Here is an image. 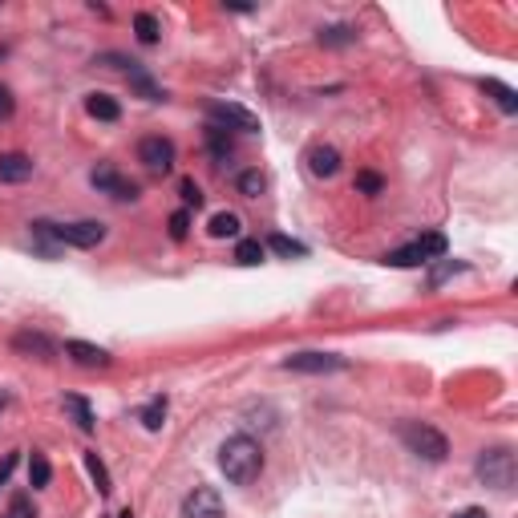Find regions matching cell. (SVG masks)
I'll return each mask as SVG.
<instances>
[{"mask_svg": "<svg viewBox=\"0 0 518 518\" xmlns=\"http://www.w3.org/2000/svg\"><path fill=\"white\" fill-rule=\"evenodd\" d=\"M0 57H4V49H0Z\"/></svg>", "mask_w": 518, "mask_h": 518, "instance_id": "cell-36", "label": "cell"}, {"mask_svg": "<svg viewBox=\"0 0 518 518\" xmlns=\"http://www.w3.org/2000/svg\"><path fill=\"white\" fill-rule=\"evenodd\" d=\"M183 518H223V499L211 486H194L183 499Z\"/></svg>", "mask_w": 518, "mask_h": 518, "instance_id": "cell-5", "label": "cell"}, {"mask_svg": "<svg viewBox=\"0 0 518 518\" xmlns=\"http://www.w3.org/2000/svg\"><path fill=\"white\" fill-rule=\"evenodd\" d=\"M263 187H268V183H263V174H259V171H243L240 174V194H243V199H259V194H263Z\"/></svg>", "mask_w": 518, "mask_h": 518, "instance_id": "cell-23", "label": "cell"}, {"mask_svg": "<svg viewBox=\"0 0 518 518\" xmlns=\"http://www.w3.org/2000/svg\"><path fill=\"white\" fill-rule=\"evenodd\" d=\"M12 466H17V453H9V458L0 461V482H9V474H12Z\"/></svg>", "mask_w": 518, "mask_h": 518, "instance_id": "cell-34", "label": "cell"}, {"mask_svg": "<svg viewBox=\"0 0 518 518\" xmlns=\"http://www.w3.org/2000/svg\"><path fill=\"white\" fill-rule=\"evenodd\" d=\"M9 518H37V510L29 507V499H25V494H17V499H12V507H9Z\"/></svg>", "mask_w": 518, "mask_h": 518, "instance_id": "cell-30", "label": "cell"}, {"mask_svg": "<svg viewBox=\"0 0 518 518\" xmlns=\"http://www.w3.org/2000/svg\"><path fill=\"white\" fill-rule=\"evenodd\" d=\"M207 146H211V158H219V163H227L231 150H235V142H231V134L223 130V126H207Z\"/></svg>", "mask_w": 518, "mask_h": 518, "instance_id": "cell-16", "label": "cell"}, {"mask_svg": "<svg viewBox=\"0 0 518 518\" xmlns=\"http://www.w3.org/2000/svg\"><path fill=\"white\" fill-rule=\"evenodd\" d=\"M356 187H361V191H365V194H377V191H381V174H373V171H361V174H356Z\"/></svg>", "mask_w": 518, "mask_h": 518, "instance_id": "cell-29", "label": "cell"}, {"mask_svg": "<svg viewBox=\"0 0 518 518\" xmlns=\"http://www.w3.org/2000/svg\"><path fill=\"white\" fill-rule=\"evenodd\" d=\"M65 353L73 356L77 365H97V369L110 365V353H106V348H94V345H86V340H69Z\"/></svg>", "mask_w": 518, "mask_h": 518, "instance_id": "cell-14", "label": "cell"}, {"mask_svg": "<svg viewBox=\"0 0 518 518\" xmlns=\"http://www.w3.org/2000/svg\"><path fill=\"white\" fill-rule=\"evenodd\" d=\"M438 255H446V235H425V240L409 243V248H401V251H389L385 263H389V268H413V263H430V259H438Z\"/></svg>", "mask_w": 518, "mask_h": 518, "instance_id": "cell-4", "label": "cell"}, {"mask_svg": "<svg viewBox=\"0 0 518 518\" xmlns=\"http://www.w3.org/2000/svg\"><path fill=\"white\" fill-rule=\"evenodd\" d=\"M33 179V158L25 154H0V183H25Z\"/></svg>", "mask_w": 518, "mask_h": 518, "instance_id": "cell-13", "label": "cell"}, {"mask_svg": "<svg viewBox=\"0 0 518 518\" xmlns=\"http://www.w3.org/2000/svg\"><path fill=\"white\" fill-rule=\"evenodd\" d=\"M397 433H401V442L409 446V453H417V458H425V461H446V453H450V442L425 422H401Z\"/></svg>", "mask_w": 518, "mask_h": 518, "instance_id": "cell-2", "label": "cell"}, {"mask_svg": "<svg viewBox=\"0 0 518 518\" xmlns=\"http://www.w3.org/2000/svg\"><path fill=\"white\" fill-rule=\"evenodd\" d=\"M163 417H166V397H154L142 409V425L146 430H163Z\"/></svg>", "mask_w": 518, "mask_h": 518, "instance_id": "cell-24", "label": "cell"}, {"mask_svg": "<svg viewBox=\"0 0 518 518\" xmlns=\"http://www.w3.org/2000/svg\"><path fill=\"white\" fill-rule=\"evenodd\" d=\"M12 110H17V102H12L9 89L0 86V122H4V118H12Z\"/></svg>", "mask_w": 518, "mask_h": 518, "instance_id": "cell-33", "label": "cell"}, {"mask_svg": "<svg viewBox=\"0 0 518 518\" xmlns=\"http://www.w3.org/2000/svg\"><path fill=\"white\" fill-rule=\"evenodd\" d=\"M86 466H89V474L97 478V490H110V474H106V466L97 461V453H86Z\"/></svg>", "mask_w": 518, "mask_h": 518, "instance_id": "cell-28", "label": "cell"}, {"mask_svg": "<svg viewBox=\"0 0 518 518\" xmlns=\"http://www.w3.org/2000/svg\"><path fill=\"white\" fill-rule=\"evenodd\" d=\"M453 518H490V514H486V510H482V507H466V510H458V514H453Z\"/></svg>", "mask_w": 518, "mask_h": 518, "instance_id": "cell-35", "label": "cell"}, {"mask_svg": "<svg viewBox=\"0 0 518 518\" xmlns=\"http://www.w3.org/2000/svg\"><path fill=\"white\" fill-rule=\"evenodd\" d=\"M179 191H183V202H187V207H199V202H202V191L194 187V179H183V187H179Z\"/></svg>", "mask_w": 518, "mask_h": 518, "instance_id": "cell-31", "label": "cell"}, {"mask_svg": "<svg viewBox=\"0 0 518 518\" xmlns=\"http://www.w3.org/2000/svg\"><path fill=\"white\" fill-rule=\"evenodd\" d=\"M49 478H53L49 461L41 458V453H33V461H29V482H33V486H49Z\"/></svg>", "mask_w": 518, "mask_h": 518, "instance_id": "cell-25", "label": "cell"}, {"mask_svg": "<svg viewBox=\"0 0 518 518\" xmlns=\"http://www.w3.org/2000/svg\"><path fill=\"white\" fill-rule=\"evenodd\" d=\"M12 348L17 353H25V356H37V361H53V340L49 336H41V332H17L12 336Z\"/></svg>", "mask_w": 518, "mask_h": 518, "instance_id": "cell-11", "label": "cell"}, {"mask_svg": "<svg viewBox=\"0 0 518 518\" xmlns=\"http://www.w3.org/2000/svg\"><path fill=\"white\" fill-rule=\"evenodd\" d=\"M130 86H134L138 94L146 97V102H163V89L154 86V81H150V73H146L142 65H134V61H130Z\"/></svg>", "mask_w": 518, "mask_h": 518, "instance_id": "cell-17", "label": "cell"}, {"mask_svg": "<svg viewBox=\"0 0 518 518\" xmlns=\"http://www.w3.org/2000/svg\"><path fill=\"white\" fill-rule=\"evenodd\" d=\"M308 171L316 174V179H332V174L340 171V154H336L332 146H312V150H308Z\"/></svg>", "mask_w": 518, "mask_h": 518, "instance_id": "cell-12", "label": "cell"}, {"mask_svg": "<svg viewBox=\"0 0 518 518\" xmlns=\"http://www.w3.org/2000/svg\"><path fill=\"white\" fill-rule=\"evenodd\" d=\"M207 231H211V240H231V235H240V215H231V211L211 215Z\"/></svg>", "mask_w": 518, "mask_h": 518, "instance_id": "cell-19", "label": "cell"}, {"mask_svg": "<svg viewBox=\"0 0 518 518\" xmlns=\"http://www.w3.org/2000/svg\"><path fill=\"white\" fill-rule=\"evenodd\" d=\"M138 163H146L150 171H171L174 166V142L163 134H150L138 142Z\"/></svg>", "mask_w": 518, "mask_h": 518, "instance_id": "cell-6", "label": "cell"}, {"mask_svg": "<svg viewBox=\"0 0 518 518\" xmlns=\"http://www.w3.org/2000/svg\"><path fill=\"white\" fill-rule=\"evenodd\" d=\"M86 110H89V118H97V122H118V118H122V106H118L110 94H89Z\"/></svg>", "mask_w": 518, "mask_h": 518, "instance_id": "cell-15", "label": "cell"}, {"mask_svg": "<svg viewBox=\"0 0 518 518\" xmlns=\"http://www.w3.org/2000/svg\"><path fill=\"white\" fill-rule=\"evenodd\" d=\"M235 259H240L243 268H255V263H263V243H259V240H243L240 248H235Z\"/></svg>", "mask_w": 518, "mask_h": 518, "instance_id": "cell-21", "label": "cell"}, {"mask_svg": "<svg viewBox=\"0 0 518 518\" xmlns=\"http://www.w3.org/2000/svg\"><path fill=\"white\" fill-rule=\"evenodd\" d=\"M187 223H191V219H187V211L171 215V235H174V240H187Z\"/></svg>", "mask_w": 518, "mask_h": 518, "instance_id": "cell-32", "label": "cell"}, {"mask_svg": "<svg viewBox=\"0 0 518 518\" xmlns=\"http://www.w3.org/2000/svg\"><path fill=\"white\" fill-rule=\"evenodd\" d=\"M211 122L223 126V130H243V134L259 130L255 114H248L243 106H231V102H215V106H211Z\"/></svg>", "mask_w": 518, "mask_h": 518, "instance_id": "cell-8", "label": "cell"}, {"mask_svg": "<svg viewBox=\"0 0 518 518\" xmlns=\"http://www.w3.org/2000/svg\"><path fill=\"white\" fill-rule=\"evenodd\" d=\"M478 478L486 482L490 490H510L514 486V474H518V461H514V450H507V446H499V450H486L478 458Z\"/></svg>", "mask_w": 518, "mask_h": 518, "instance_id": "cell-3", "label": "cell"}, {"mask_svg": "<svg viewBox=\"0 0 518 518\" xmlns=\"http://www.w3.org/2000/svg\"><path fill=\"white\" fill-rule=\"evenodd\" d=\"M89 183H94L97 191L114 194V199H138V187L130 183V179H122V174H118L114 166H97V171L89 174Z\"/></svg>", "mask_w": 518, "mask_h": 518, "instance_id": "cell-10", "label": "cell"}, {"mask_svg": "<svg viewBox=\"0 0 518 518\" xmlns=\"http://www.w3.org/2000/svg\"><path fill=\"white\" fill-rule=\"evenodd\" d=\"M268 248H271V251H279V255H288V259H292V255H304V248H300V243H292L288 235H271Z\"/></svg>", "mask_w": 518, "mask_h": 518, "instance_id": "cell-26", "label": "cell"}, {"mask_svg": "<svg viewBox=\"0 0 518 518\" xmlns=\"http://www.w3.org/2000/svg\"><path fill=\"white\" fill-rule=\"evenodd\" d=\"M65 409L73 413V422H77V430H94V409H89V401L86 397H65Z\"/></svg>", "mask_w": 518, "mask_h": 518, "instance_id": "cell-20", "label": "cell"}, {"mask_svg": "<svg viewBox=\"0 0 518 518\" xmlns=\"http://www.w3.org/2000/svg\"><path fill=\"white\" fill-rule=\"evenodd\" d=\"M482 89L499 102L502 114H514V110H518V97H514V89H510V86H502V81H494V77H490V81H482Z\"/></svg>", "mask_w": 518, "mask_h": 518, "instance_id": "cell-18", "label": "cell"}, {"mask_svg": "<svg viewBox=\"0 0 518 518\" xmlns=\"http://www.w3.org/2000/svg\"><path fill=\"white\" fill-rule=\"evenodd\" d=\"M106 240V227L94 219L86 223H65V227H57V243H73V248H97V243Z\"/></svg>", "mask_w": 518, "mask_h": 518, "instance_id": "cell-7", "label": "cell"}, {"mask_svg": "<svg viewBox=\"0 0 518 518\" xmlns=\"http://www.w3.org/2000/svg\"><path fill=\"white\" fill-rule=\"evenodd\" d=\"M134 33H138V41H142V45H154V41H158V20H154L150 12H138V17H134Z\"/></svg>", "mask_w": 518, "mask_h": 518, "instance_id": "cell-22", "label": "cell"}, {"mask_svg": "<svg viewBox=\"0 0 518 518\" xmlns=\"http://www.w3.org/2000/svg\"><path fill=\"white\" fill-rule=\"evenodd\" d=\"M320 41H324V45H348V41H356V33L345 29V25H336V29H324V33H320Z\"/></svg>", "mask_w": 518, "mask_h": 518, "instance_id": "cell-27", "label": "cell"}, {"mask_svg": "<svg viewBox=\"0 0 518 518\" xmlns=\"http://www.w3.org/2000/svg\"><path fill=\"white\" fill-rule=\"evenodd\" d=\"M219 470L227 474V482L248 486V482H255L263 474V450L251 442L248 433H235V438H227L219 446Z\"/></svg>", "mask_w": 518, "mask_h": 518, "instance_id": "cell-1", "label": "cell"}, {"mask_svg": "<svg viewBox=\"0 0 518 518\" xmlns=\"http://www.w3.org/2000/svg\"><path fill=\"white\" fill-rule=\"evenodd\" d=\"M284 369H292V373H336V369H345V361L332 353H296L284 361Z\"/></svg>", "mask_w": 518, "mask_h": 518, "instance_id": "cell-9", "label": "cell"}]
</instances>
